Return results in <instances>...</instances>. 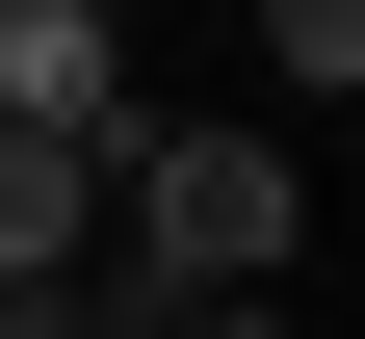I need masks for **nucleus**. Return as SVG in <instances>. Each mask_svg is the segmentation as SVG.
<instances>
[{
    "instance_id": "f257e3e1",
    "label": "nucleus",
    "mask_w": 365,
    "mask_h": 339,
    "mask_svg": "<svg viewBox=\"0 0 365 339\" xmlns=\"http://www.w3.org/2000/svg\"><path fill=\"white\" fill-rule=\"evenodd\" d=\"M105 209H130V261L78 235V313H130V339H209V313H261V287L313 261L287 131H130V157H105Z\"/></svg>"
},
{
    "instance_id": "f03ea898",
    "label": "nucleus",
    "mask_w": 365,
    "mask_h": 339,
    "mask_svg": "<svg viewBox=\"0 0 365 339\" xmlns=\"http://www.w3.org/2000/svg\"><path fill=\"white\" fill-rule=\"evenodd\" d=\"M78 235H105V131L0 105V339H53V313H78Z\"/></svg>"
},
{
    "instance_id": "7ed1b4c3",
    "label": "nucleus",
    "mask_w": 365,
    "mask_h": 339,
    "mask_svg": "<svg viewBox=\"0 0 365 339\" xmlns=\"http://www.w3.org/2000/svg\"><path fill=\"white\" fill-rule=\"evenodd\" d=\"M0 105H53V131L130 157V26H105V0H0Z\"/></svg>"
},
{
    "instance_id": "20e7f679",
    "label": "nucleus",
    "mask_w": 365,
    "mask_h": 339,
    "mask_svg": "<svg viewBox=\"0 0 365 339\" xmlns=\"http://www.w3.org/2000/svg\"><path fill=\"white\" fill-rule=\"evenodd\" d=\"M261 53L287 79H365V0H261Z\"/></svg>"
}]
</instances>
